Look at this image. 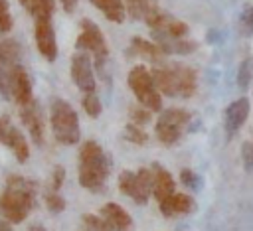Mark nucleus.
<instances>
[{
  "label": "nucleus",
  "mask_w": 253,
  "mask_h": 231,
  "mask_svg": "<svg viewBox=\"0 0 253 231\" xmlns=\"http://www.w3.org/2000/svg\"><path fill=\"white\" fill-rule=\"evenodd\" d=\"M0 142L4 146H8L18 162H26L30 158V146L28 140L24 138V134L12 124V118L8 115L0 116Z\"/></svg>",
  "instance_id": "obj_11"
},
{
  "label": "nucleus",
  "mask_w": 253,
  "mask_h": 231,
  "mask_svg": "<svg viewBox=\"0 0 253 231\" xmlns=\"http://www.w3.org/2000/svg\"><path fill=\"white\" fill-rule=\"evenodd\" d=\"M49 122H51V132L59 144L71 146L77 144L81 138V128H79V116L75 109L63 101V99H53L49 107Z\"/></svg>",
  "instance_id": "obj_4"
},
{
  "label": "nucleus",
  "mask_w": 253,
  "mask_h": 231,
  "mask_svg": "<svg viewBox=\"0 0 253 231\" xmlns=\"http://www.w3.org/2000/svg\"><path fill=\"white\" fill-rule=\"evenodd\" d=\"M0 91H2L4 97H8V95L14 97V101L20 107L34 99L30 75H28V71L20 63L0 71Z\"/></svg>",
  "instance_id": "obj_8"
},
{
  "label": "nucleus",
  "mask_w": 253,
  "mask_h": 231,
  "mask_svg": "<svg viewBox=\"0 0 253 231\" xmlns=\"http://www.w3.org/2000/svg\"><path fill=\"white\" fill-rule=\"evenodd\" d=\"M81 107H83V111H85L91 118H97V116L101 115V111H103L101 99L95 95V91H91V93H85V95H83V99H81Z\"/></svg>",
  "instance_id": "obj_27"
},
{
  "label": "nucleus",
  "mask_w": 253,
  "mask_h": 231,
  "mask_svg": "<svg viewBox=\"0 0 253 231\" xmlns=\"http://www.w3.org/2000/svg\"><path fill=\"white\" fill-rule=\"evenodd\" d=\"M154 36V43L168 55V53H178V55H188L192 51H196L198 47V41L194 39H186V38H170V36H164V34H158V32H152Z\"/></svg>",
  "instance_id": "obj_17"
},
{
  "label": "nucleus",
  "mask_w": 253,
  "mask_h": 231,
  "mask_svg": "<svg viewBox=\"0 0 253 231\" xmlns=\"http://www.w3.org/2000/svg\"><path fill=\"white\" fill-rule=\"evenodd\" d=\"M75 47L81 49V51H87L95 61V67L103 73L105 71V65H107V59H109V47H107V39L101 32V28L91 22V20H81V32L75 39Z\"/></svg>",
  "instance_id": "obj_6"
},
{
  "label": "nucleus",
  "mask_w": 253,
  "mask_h": 231,
  "mask_svg": "<svg viewBox=\"0 0 253 231\" xmlns=\"http://www.w3.org/2000/svg\"><path fill=\"white\" fill-rule=\"evenodd\" d=\"M0 231H12V223L0 215Z\"/></svg>",
  "instance_id": "obj_36"
},
{
  "label": "nucleus",
  "mask_w": 253,
  "mask_h": 231,
  "mask_svg": "<svg viewBox=\"0 0 253 231\" xmlns=\"http://www.w3.org/2000/svg\"><path fill=\"white\" fill-rule=\"evenodd\" d=\"M101 217L111 225L113 231H128L130 225H132L130 213L123 205H119L115 201H109V203H105L101 207Z\"/></svg>",
  "instance_id": "obj_18"
},
{
  "label": "nucleus",
  "mask_w": 253,
  "mask_h": 231,
  "mask_svg": "<svg viewBox=\"0 0 253 231\" xmlns=\"http://www.w3.org/2000/svg\"><path fill=\"white\" fill-rule=\"evenodd\" d=\"M249 111H251V103L247 97H239L235 99L227 109H225V130L231 136L233 132H237L245 120L249 118Z\"/></svg>",
  "instance_id": "obj_15"
},
{
  "label": "nucleus",
  "mask_w": 253,
  "mask_h": 231,
  "mask_svg": "<svg viewBox=\"0 0 253 231\" xmlns=\"http://www.w3.org/2000/svg\"><path fill=\"white\" fill-rule=\"evenodd\" d=\"M154 87L160 95L190 99L198 91V73L194 67L184 63H160L152 71Z\"/></svg>",
  "instance_id": "obj_2"
},
{
  "label": "nucleus",
  "mask_w": 253,
  "mask_h": 231,
  "mask_svg": "<svg viewBox=\"0 0 253 231\" xmlns=\"http://www.w3.org/2000/svg\"><path fill=\"white\" fill-rule=\"evenodd\" d=\"M150 172H152V195H154L156 201H162L164 197L174 193V190H176L174 178L162 164L154 162L150 166Z\"/></svg>",
  "instance_id": "obj_16"
},
{
  "label": "nucleus",
  "mask_w": 253,
  "mask_h": 231,
  "mask_svg": "<svg viewBox=\"0 0 253 231\" xmlns=\"http://www.w3.org/2000/svg\"><path fill=\"white\" fill-rule=\"evenodd\" d=\"M18 2H20V4H22V6H24V8H26V6H28V0H18Z\"/></svg>",
  "instance_id": "obj_38"
},
{
  "label": "nucleus",
  "mask_w": 253,
  "mask_h": 231,
  "mask_svg": "<svg viewBox=\"0 0 253 231\" xmlns=\"http://www.w3.org/2000/svg\"><path fill=\"white\" fill-rule=\"evenodd\" d=\"M109 174H111V160L107 152L101 148V144L95 140L83 142V146L79 148V164H77L79 184L85 190L99 193L105 192Z\"/></svg>",
  "instance_id": "obj_3"
},
{
  "label": "nucleus",
  "mask_w": 253,
  "mask_h": 231,
  "mask_svg": "<svg viewBox=\"0 0 253 231\" xmlns=\"http://www.w3.org/2000/svg\"><path fill=\"white\" fill-rule=\"evenodd\" d=\"M63 180H65V168H63V166H55V168H53V172H51L49 190L59 192V188L63 186Z\"/></svg>",
  "instance_id": "obj_34"
},
{
  "label": "nucleus",
  "mask_w": 253,
  "mask_h": 231,
  "mask_svg": "<svg viewBox=\"0 0 253 231\" xmlns=\"http://www.w3.org/2000/svg\"><path fill=\"white\" fill-rule=\"evenodd\" d=\"M130 118H132V122H134V124L142 126V124L150 122V118H152V113H150L146 107H142V105H136V107H130Z\"/></svg>",
  "instance_id": "obj_31"
},
{
  "label": "nucleus",
  "mask_w": 253,
  "mask_h": 231,
  "mask_svg": "<svg viewBox=\"0 0 253 231\" xmlns=\"http://www.w3.org/2000/svg\"><path fill=\"white\" fill-rule=\"evenodd\" d=\"M16 63H20V43L16 39L0 41V65H2V69L12 67Z\"/></svg>",
  "instance_id": "obj_22"
},
{
  "label": "nucleus",
  "mask_w": 253,
  "mask_h": 231,
  "mask_svg": "<svg viewBox=\"0 0 253 231\" xmlns=\"http://www.w3.org/2000/svg\"><path fill=\"white\" fill-rule=\"evenodd\" d=\"M43 203L49 213H61L65 209V199L61 197L59 192H53V190H47L43 193Z\"/></svg>",
  "instance_id": "obj_28"
},
{
  "label": "nucleus",
  "mask_w": 253,
  "mask_h": 231,
  "mask_svg": "<svg viewBox=\"0 0 253 231\" xmlns=\"http://www.w3.org/2000/svg\"><path fill=\"white\" fill-rule=\"evenodd\" d=\"M10 30H12L10 4H8V0H0V34H6Z\"/></svg>",
  "instance_id": "obj_32"
},
{
  "label": "nucleus",
  "mask_w": 253,
  "mask_h": 231,
  "mask_svg": "<svg viewBox=\"0 0 253 231\" xmlns=\"http://www.w3.org/2000/svg\"><path fill=\"white\" fill-rule=\"evenodd\" d=\"M20 118L24 122V126L28 128L32 140L42 146L43 144V134H45V126H43V116H42V111H40V105L32 99L30 103L22 105L20 107Z\"/></svg>",
  "instance_id": "obj_13"
},
{
  "label": "nucleus",
  "mask_w": 253,
  "mask_h": 231,
  "mask_svg": "<svg viewBox=\"0 0 253 231\" xmlns=\"http://www.w3.org/2000/svg\"><path fill=\"white\" fill-rule=\"evenodd\" d=\"M123 136H125L128 142L136 144V146H144V144L148 142V134H146V130H144V128H140V126H138V124H134V122H128V124L125 126Z\"/></svg>",
  "instance_id": "obj_26"
},
{
  "label": "nucleus",
  "mask_w": 253,
  "mask_h": 231,
  "mask_svg": "<svg viewBox=\"0 0 253 231\" xmlns=\"http://www.w3.org/2000/svg\"><path fill=\"white\" fill-rule=\"evenodd\" d=\"M0 69H2V65H0Z\"/></svg>",
  "instance_id": "obj_39"
},
{
  "label": "nucleus",
  "mask_w": 253,
  "mask_h": 231,
  "mask_svg": "<svg viewBox=\"0 0 253 231\" xmlns=\"http://www.w3.org/2000/svg\"><path fill=\"white\" fill-rule=\"evenodd\" d=\"M34 38H36V45L38 51L43 55V59L47 61H55L57 57V39H55V32L51 26V18H34Z\"/></svg>",
  "instance_id": "obj_12"
},
{
  "label": "nucleus",
  "mask_w": 253,
  "mask_h": 231,
  "mask_svg": "<svg viewBox=\"0 0 253 231\" xmlns=\"http://www.w3.org/2000/svg\"><path fill=\"white\" fill-rule=\"evenodd\" d=\"M28 231H45V227L43 225H32Z\"/></svg>",
  "instance_id": "obj_37"
},
{
  "label": "nucleus",
  "mask_w": 253,
  "mask_h": 231,
  "mask_svg": "<svg viewBox=\"0 0 253 231\" xmlns=\"http://www.w3.org/2000/svg\"><path fill=\"white\" fill-rule=\"evenodd\" d=\"M251 83H253V59L245 57L237 67V87L245 93L251 87Z\"/></svg>",
  "instance_id": "obj_24"
},
{
  "label": "nucleus",
  "mask_w": 253,
  "mask_h": 231,
  "mask_svg": "<svg viewBox=\"0 0 253 231\" xmlns=\"http://www.w3.org/2000/svg\"><path fill=\"white\" fill-rule=\"evenodd\" d=\"M38 184L20 174L6 178V190L0 193V215L10 223H22L36 207Z\"/></svg>",
  "instance_id": "obj_1"
},
{
  "label": "nucleus",
  "mask_w": 253,
  "mask_h": 231,
  "mask_svg": "<svg viewBox=\"0 0 253 231\" xmlns=\"http://www.w3.org/2000/svg\"><path fill=\"white\" fill-rule=\"evenodd\" d=\"M83 225H85L87 231H113L111 225L101 215H95V213H85L83 215Z\"/></svg>",
  "instance_id": "obj_29"
},
{
  "label": "nucleus",
  "mask_w": 253,
  "mask_h": 231,
  "mask_svg": "<svg viewBox=\"0 0 253 231\" xmlns=\"http://www.w3.org/2000/svg\"><path fill=\"white\" fill-rule=\"evenodd\" d=\"M237 28H239L241 36H245V38L253 36V4L243 6V10L237 18Z\"/></svg>",
  "instance_id": "obj_25"
},
{
  "label": "nucleus",
  "mask_w": 253,
  "mask_h": 231,
  "mask_svg": "<svg viewBox=\"0 0 253 231\" xmlns=\"http://www.w3.org/2000/svg\"><path fill=\"white\" fill-rule=\"evenodd\" d=\"M91 4L103 12V16L109 20V22H115V24H123L125 18H126V10H125V4L123 0H91Z\"/></svg>",
  "instance_id": "obj_21"
},
{
  "label": "nucleus",
  "mask_w": 253,
  "mask_h": 231,
  "mask_svg": "<svg viewBox=\"0 0 253 231\" xmlns=\"http://www.w3.org/2000/svg\"><path fill=\"white\" fill-rule=\"evenodd\" d=\"M180 182H182L188 190H200V188H202V178H200V174H196V172L190 170V168H184V170L180 172Z\"/></svg>",
  "instance_id": "obj_30"
},
{
  "label": "nucleus",
  "mask_w": 253,
  "mask_h": 231,
  "mask_svg": "<svg viewBox=\"0 0 253 231\" xmlns=\"http://www.w3.org/2000/svg\"><path fill=\"white\" fill-rule=\"evenodd\" d=\"M71 79L83 93H91L97 87L95 73H93V61L87 51L77 49L71 57Z\"/></svg>",
  "instance_id": "obj_10"
},
{
  "label": "nucleus",
  "mask_w": 253,
  "mask_h": 231,
  "mask_svg": "<svg viewBox=\"0 0 253 231\" xmlns=\"http://www.w3.org/2000/svg\"><path fill=\"white\" fill-rule=\"evenodd\" d=\"M119 190L121 193L132 197L138 205H146L152 195V172L150 168H138L136 172L123 170L119 174Z\"/></svg>",
  "instance_id": "obj_9"
},
{
  "label": "nucleus",
  "mask_w": 253,
  "mask_h": 231,
  "mask_svg": "<svg viewBox=\"0 0 253 231\" xmlns=\"http://www.w3.org/2000/svg\"><path fill=\"white\" fill-rule=\"evenodd\" d=\"M59 2H61L63 10H65L67 14H71V12L75 10V6H77V2H79V0H59Z\"/></svg>",
  "instance_id": "obj_35"
},
{
  "label": "nucleus",
  "mask_w": 253,
  "mask_h": 231,
  "mask_svg": "<svg viewBox=\"0 0 253 231\" xmlns=\"http://www.w3.org/2000/svg\"><path fill=\"white\" fill-rule=\"evenodd\" d=\"M128 87L130 91L134 93L138 105L146 107L150 113H158L162 109V99H160V93L158 89L154 87V81H152V75L150 71L144 67V65H134L130 71H128Z\"/></svg>",
  "instance_id": "obj_7"
},
{
  "label": "nucleus",
  "mask_w": 253,
  "mask_h": 231,
  "mask_svg": "<svg viewBox=\"0 0 253 231\" xmlns=\"http://www.w3.org/2000/svg\"><path fill=\"white\" fill-rule=\"evenodd\" d=\"M194 115L186 109H178V107H172V109H166L160 113L158 120H156V126H154V132H156V138L162 146H174L180 142V138L190 130V122H192Z\"/></svg>",
  "instance_id": "obj_5"
},
{
  "label": "nucleus",
  "mask_w": 253,
  "mask_h": 231,
  "mask_svg": "<svg viewBox=\"0 0 253 231\" xmlns=\"http://www.w3.org/2000/svg\"><path fill=\"white\" fill-rule=\"evenodd\" d=\"M130 53L140 55V57H144V59L152 61L154 65L164 63V57H166V53H164V51H162L154 41H148V39L138 38V36L130 39Z\"/></svg>",
  "instance_id": "obj_19"
},
{
  "label": "nucleus",
  "mask_w": 253,
  "mask_h": 231,
  "mask_svg": "<svg viewBox=\"0 0 253 231\" xmlns=\"http://www.w3.org/2000/svg\"><path fill=\"white\" fill-rule=\"evenodd\" d=\"M160 203V211L162 215L166 217H176V215H188V213H194L196 211V199L188 193H180V192H174L170 193L168 197H164Z\"/></svg>",
  "instance_id": "obj_14"
},
{
  "label": "nucleus",
  "mask_w": 253,
  "mask_h": 231,
  "mask_svg": "<svg viewBox=\"0 0 253 231\" xmlns=\"http://www.w3.org/2000/svg\"><path fill=\"white\" fill-rule=\"evenodd\" d=\"M26 8L34 18H51L55 10V0H28Z\"/></svg>",
  "instance_id": "obj_23"
},
{
  "label": "nucleus",
  "mask_w": 253,
  "mask_h": 231,
  "mask_svg": "<svg viewBox=\"0 0 253 231\" xmlns=\"http://www.w3.org/2000/svg\"><path fill=\"white\" fill-rule=\"evenodd\" d=\"M123 4L132 20H142L144 24H148V20L160 10L156 0H123Z\"/></svg>",
  "instance_id": "obj_20"
},
{
  "label": "nucleus",
  "mask_w": 253,
  "mask_h": 231,
  "mask_svg": "<svg viewBox=\"0 0 253 231\" xmlns=\"http://www.w3.org/2000/svg\"><path fill=\"white\" fill-rule=\"evenodd\" d=\"M241 160L245 172H253V140H245L241 144Z\"/></svg>",
  "instance_id": "obj_33"
}]
</instances>
